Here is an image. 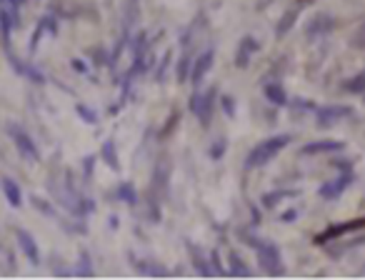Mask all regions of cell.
I'll return each mask as SVG.
<instances>
[{
  "label": "cell",
  "instance_id": "6",
  "mask_svg": "<svg viewBox=\"0 0 365 280\" xmlns=\"http://www.w3.org/2000/svg\"><path fill=\"white\" fill-rule=\"evenodd\" d=\"M260 51V43H258L253 35H246V38L240 40V46H238V55H235V65L238 68H248L251 65V58L253 53Z\"/></svg>",
  "mask_w": 365,
  "mask_h": 280
},
{
  "label": "cell",
  "instance_id": "17",
  "mask_svg": "<svg viewBox=\"0 0 365 280\" xmlns=\"http://www.w3.org/2000/svg\"><path fill=\"white\" fill-rule=\"evenodd\" d=\"M350 46H353L355 51H365V20L353 30V35H350Z\"/></svg>",
  "mask_w": 365,
  "mask_h": 280
},
{
  "label": "cell",
  "instance_id": "1",
  "mask_svg": "<svg viewBox=\"0 0 365 280\" xmlns=\"http://www.w3.org/2000/svg\"><path fill=\"white\" fill-rule=\"evenodd\" d=\"M288 143H291V135H288V133H280V135L265 138V140H260V143H258L255 148L248 153L246 166L248 168H263V166H268L270 160H273L275 155L280 153V150L288 148Z\"/></svg>",
  "mask_w": 365,
  "mask_h": 280
},
{
  "label": "cell",
  "instance_id": "12",
  "mask_svg": "<svg viewBox=\"0 0 365 280\" xmlns=\"http://www.w3.org/2000/svg\"><path fill=\"white\" fill-rule=\"evenodd\" d=\"M296 20H298V11H286L283 18H280V23L275 25V35H278V38H286L293 25H296Z\"/></svg>",
  "mask_w": 365,
  "mask_h": 280
},
{
  "label": "cell",
  "instance_id": "8",
  "mask_svg": "<svg viewBox=\"0 0 365 280\" xmlns=\"http://www.w3.org/2000/svg\"><path fill=\"white\" fill-rule=\"evenodd\" d=\"M213 98H215V93L208 91V93H203V95H193V100H190V108H193V113L198 115L203 123H208V120H211Z\"/></svg>",
  "mask_w": 365,
  "mask_h": 280
},
{
  "label": "cell",
  "instance_id": "10",
  "mask_svg": "<svg viewBox=\"0 0 365 280\" xmlns=\"http://www.w3.org/2000/svg\"><path fill=\"white\" fill-rule=\"evenodd\" d=\"M13 140H15V148H18V153L23 155L25 160H30V163H35L38 160V150H35V145H33V140H30L25 133H20V131H15L13 128Z\"/></svg>",
  "mask_w": 365,
  "mask_h": 280
},
{
  "label": "cell",
  "instance_id": "7",
  "mask_svg": "<svg viewBox=\"0 0 365 280\" xmlns=\"http://www.w3.org/2000/svg\"><path fill=\"white\" fill-rule=\"evenodd\" d=\"M353 183V173H343L340 178H338V180H333V183H328V185H323V188H320V198L323 200H336V198H340V193L345 188H348V185Z\"/></svg>",
  "mask_w": 365,
  "mask_h": 280
},
{
  "label": "cell",
  "instance_id": "20",
  "mask_svg": "<svg viewBox=\"0 0 365 280\" xmlns=\"http://www.w3.org/2000/svg\"><path fill=\"white\" fill-rule=\"evenodd\" d=\"M188 65H190V60H188V58H182L180 68H178V78H180V83H182V80H188Z\"/></svg>",
  "mask_w": 365,
  "mask_h": 280
},
{
  "label": "cell",
  "instance_id": "18",
  "mask_svg": "<svg viewBox=\"0 0 365 280\" xmlns=\"http://www.w3.org/2000/svg\"><path fill=\"white\" fill-rule=\"evenodd\" d=\"M3 190H6L8 200H11V206H20V190H18V185L13 183V180H3Z\"/></svg>",
  "mask_w": 365,
  "mask_h": 280
},
{
  "label": "cell",
  "instance_id": "2",
  "mask_svg": "<svg viewBox=\"0 0 365 280\" xmlns=\"http://www.w3.org/2000/svg\"><path fill=\"white\" fill-rule=\"evenodd\" d=\"M246 243L251 248H255L258 260H260V265L265 268V273L268 275L283 273V255H280V248L275 246V243H268V240H260V238H251V235H246Z\"/></svg>",
  "mask_w": 365,
  "mask_h": 280
},
{
  "label": "cell",
  "instance_id": "15",
  "mask_svg": "<svg viewBox=\"0 0 365 280\" xmlns=\"http://www.w3.org/2000/svg\"><path fill=\"white\" fill-rule=\"evenodd\" d=\"M298 190H283V193H265L263 195V206L265 208H275L280 203V198H296Z\"/></svg>",
  "mask_w": 365,
  "mask_h": 280
},
{
  "label": "cell",
  "instance_id": "3",
  "mask_svg": "<svg viewBox=\"0 0 365 280\" xmlns=\"http://www.w3.org/2000/svg\"><path fill=\"white\" fill-rule=\"evenodd\" d=\"M353 115V108H348V105H323V108L315 110V120H318L320 128H331L336 126V123H340V120L350 118Z\"/></svg>",
  "mask_w": 365,
  "mask_h": 280
},
{
  "label": "cell",
  "instance_id": "11",
  "mask_svg": "<svg viewBox=\"0 0 365 280\" xmlns=\"http://www.w3.org/2000/svg\"><path fill=\"white\" fill-rule=\"evenodd\" d=\"M265 98H268L273 105H278V108H286V105L291 103L286 88L280 86V83H268V86H265Z\"/></svg>",
  "mask_w": 365,
  "mask_h": 280
},
{
  "label": "cell",
  "instance_id": "14",
  "mask_svg": "<svg viewBox=\"0 0 365 280\" xmlns=\"http://www.w3.org/2000/svg\"><path fill=\"white\" fill-rule=\"evenodd\" d=\"M345 91L353 93V95H358V93H365V70H360V73H355L353 78L345 80Z\"/></svg>",
  "mask_w": 365,
  "mask_h": 280
},
{
  "label": "cell",
  "instance_id": "13",
  "mask_svg": "<svg viewBox=\"0 0 365 280\" xmlns=\"http://www.w3.org/2000/svg\"><path fill=\"white\" fill-rule=\"evenodd\" d=\"M18 240H20V248H23V253L28 255V260L38 263V248H35V240L30 238V233L20 230V233H18Z\"/></svg>",
  "mask_w": 365,
  "mask_h": 280
},
{
  "label": "cell",
  "instance_id": "16",
  "mask_svg": "<svg viewBox=\"0 0 365 280\" xmlns=\"http://www.w3.org/2000/svg\"><path fill=\"white\" fill-rule=\"evenodd\" d=\"M230 273L233 275H251V268L243 263V258L238 253H230Z\"/></svg>",
  "mask_w": 365,
  "mask_h": 280
},
{
  "label": "cell",
  "instance_id": "21",
  "mask_svg": "<svg viewBox=\"0 0 365 280\" xmlns=\"http://www.w3.org/2000/svg\"><path fill=\"white\" fill-rule=\"evenodd\" d=\"M296 218H298V211H288V213H283V215H280V220H283V223H293Z\"/></svg>",
  "mask_w": 365,
  "mask_h": 280
},
{
  "label": "cell",
  "instance_id": "4",
  "mask_svg": "<svg viewBox=\"0 0 365 280\" xmlns=\"http://www.w3.org/2000/svg\"><path fill=\"white\" fill-rule=\"evenodd\" d=\"M333 28H336V18H333L331 13H318V15L310 18V23L305 25V35H308L310 40H315L320 38V35H328Z\"/></svg>",
  "mask_w": 365,
  "mask_h": 280
},
{
  "label": "cell",
  "instance_id": "19",
  "mask_svg": "<svg viewBox=\"0 0 365 280\" xmlns=\"http://www.w3.org/2000/svg\"><path fill=\"white\" fill-rule=\"evenodd\" d=\"M220 103H223V110H225V115H228V118H233V115H235V100H233V98L223 95Z\"/></svg>",
  "mask_w": 365,
  "mask_h": 280
},
{
  "label": "cell",
  "instance_id": "9",
  "mask_svg": "<svg viewBox=\"0 0 365 280\" xmlns=\"http://www.w3.org/2000/svg\"><path fill=\"white\" fill-rule=\"evenodd\" d=\"M213 51H206L203 55H198V60H193V70H190V83L200 86V80L206 78V73L213 68Z\"/></svg>",
  "mask_w": 365,
  "mask_h": 280
},
{
  "label": "cell",
  "instance_id": "5",
  "mask_svg": "<svg viewBox=\"0 0 365 280\" xmlns=\"http://www.w3.org/2000/svg\"><path fill=\"white\" fill-rule=\"evenodd\" d=\"M345 150L343 140H313V143H305L300 148L303 155H320V153H340Z\"/></svg>",
  "mask_w": 365,
  "mask_h": 280
}]
</instances>
